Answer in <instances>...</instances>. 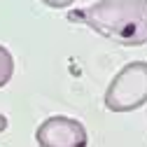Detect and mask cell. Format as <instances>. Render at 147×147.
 <instances>
[{"mask_svg": "<svg viewBox=\"0 0 147 147\" xmlns=\"http://www.w3.org/2000/svg\"><path fill=\"white\" fill-rule=\"evenodd\" d=\"M68 19L124 47L147 45V0H98L70 12Z\"/></svg>", "mask_w": 147, "mask_h": 147, "instance_id": "1", "label": "cell"}, {"mask_svg": "<svg viewBox=\"0 0 147 147\" xmlns=\"http://www.w3.org/2000/svg\"><path fill=\"white\" fill-rule=\"evenodd\" d=\"M147 103V63H126L105 91V107L110 112H131Z\"/></svg>", "mask_w": 147, "mask_h": 147, "instance_id": "2", "label": "cell"}, {"mask_svg": "<svg viewBox=\"0 0 147 147\" xmlns=\"http://www.w3.org/2000/svg\"><path fill=\"white\" fill-rule=\"evenodd\" d=\"M35 140L40 147H86L89 136L82 121L56 115L38 126Z\"/></svg>", "mask_w": 147, "mask_h": 147, "instance_id": "3", "label": "cell"}, {"mask_svg": "<svg viewBox=\"0 0 147 147\" xmlns=\"http://www.w3.org/2000/svg\"><path fill=\"white\" fill-rule=\"evenodd\" d=\"M14 75V59H12V54L0 45V89H3Z\"/></svg>", "mask_w": 147, "mask_h": 147, "instance_id": "4", "label": "cell"}, {"mask_svg": "<svg viewBox=\"0 0 147 147\" xmlns=\"http://www.w3.org/2000/svg\"><path fill=\"white\" fill-rule=\"evenodd\" d=\"M40 3H45L47 7H54V9H63V7H70L75 0H40Z\"/></svg>", "mask_w": 147, "mask_h": 147, "instance_id": "5", "label": "cell"}, {"mask_svg": "<svg viewBox=\"0 0 147 147\" xmlns=\"http://www.w3.org/2000/svg\"><path fill=\"white\" fill-rule=\"evenodd\" d=\"M5 128H7V117H5V115H0V133H3Z\"/></svg>", "mask_w": 147, "mask_h": 147, "instance_id": "6", "label": "cell"}]
</instances>
